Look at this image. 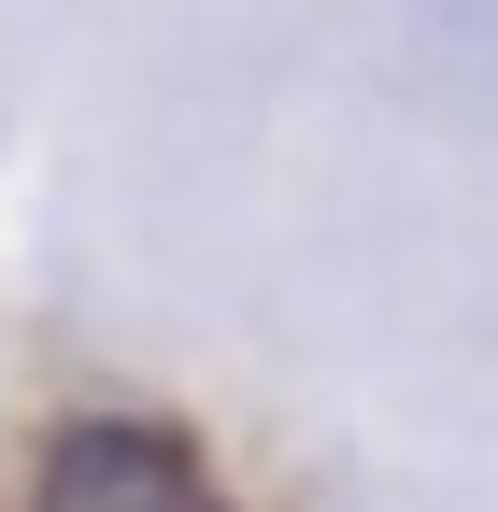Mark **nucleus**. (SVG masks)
I'll return each instance as SVG.
<instances>
[{
	"mask_svg": "<svg viewBox=\"0 0 498 512\" xmlns=\"http://www.w3.org/2000/svg\"><path fill=\"white\" fill-rule=\"evenodd\" d=\"M29 512H228L214 470L185 456L171 427L143 413H72L43 441V470H29Z\"/></svg>",
	"mask_w": 498,
	"mask_h": 512,
	"instance_id": "obj_1",
	"label": "nucleus"
}]
</instances>
